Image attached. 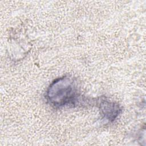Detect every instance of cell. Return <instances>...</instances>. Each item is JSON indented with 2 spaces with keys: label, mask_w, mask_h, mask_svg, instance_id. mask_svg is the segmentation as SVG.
Returning a JSON list of instances; mask_svg holds the SVG:
<instances>
[{
  "label": "cell",
  "mask_w": 146,
  "mask_h": 146,
  "mask_svg": "<svg viewBox=\"0 0 146 146\" xmlns=\"http://www.w3.org/2000/svg\"><path fill=\"white\" fill-rule=\"evenodd\" d=\"M80 91L75 78L63 76L54 80L46 92V99L56 108L76 105L79 101Z\"/></svg>",
  "instance_id": "6da1fadb"
},
{
  "label": "cell",
  "mask_w": 146,
  "mask_h": 146,
  "mask_svg": "<svg viewBox=\"0 0 146 146\" xmlns=\"http://www.w3.org/2000/svg\"><path fill=\"white\" fill-rule=\"evenodd\" d=\"M100 99L99 101V108L103 119L109 121H114L121 112V109L120 106L106 98L102 97Z\"/></svg>",
  "instance_id": "7a4b0ae2"
}]
</instances>
